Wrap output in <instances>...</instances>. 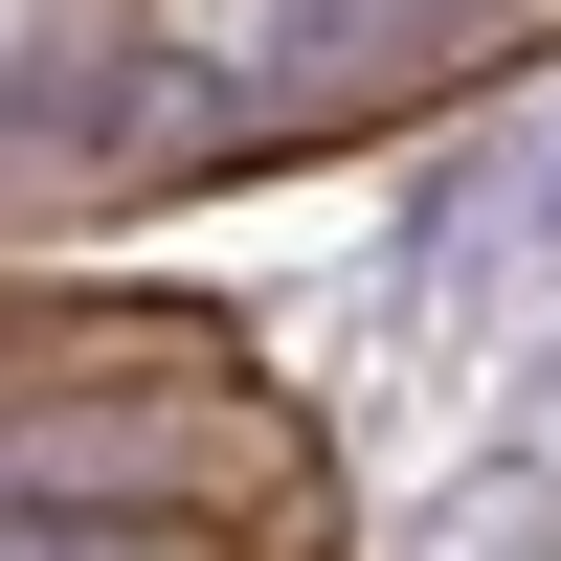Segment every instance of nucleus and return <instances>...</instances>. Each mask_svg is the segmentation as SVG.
<instances>
[{"mask_svg": "<svg viewBox=\"0 0 561 561\" xmlns=\"http://www.w3.org/2000/svg\"><path fill=\"white\" fill-rule=\"evenodd\" d=\"M539 248H561V180H539Z\"/></svg>", "mask_w": 561, "mask_h": 561, "instance_id": "1", "label": "nucleus"}]
</instances>
